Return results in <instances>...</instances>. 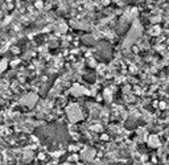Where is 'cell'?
<instances>
[{"mask_svg":"<svg viewBox=\"0 0 169 165\" xmlns=\"http://www.w3.org/2000/svg\"><path fill=\"white\" fill-rule=\"evenodd\" d=\"M68 115H69V118H70L72 122H78V120H81V118H82L81 110L78 108V106H70L69 107Z\"/></svg>","mask_w":169,"mask_h":165,"instance_id":"1","label":"cell"},{"mask_svg":"<svg viewBox=\"0 0 169 165\" xmlns=\"http://www.w3.org/2000/svg\"><path fill=\"white\" fill-rule=\"evenodd\" d=\"M36 100H37V95L28 94L25 98H23V99H21V103L25 104V106H33V104L36 103Z\"/></svg>","mask_w":169,"mask_h":165,"instance_id":"2","label":"cell"},{"mask_svg":"<svg viewBox=\"0 0 169 165\" xmlns=\"http://www.w3.org/2000/svg\"><path fill=\"white\" fill-rule=\"evenodd\" d=\"M157 144H159V141H157V140L155 139V136H152V137H151V140H149V145H152V147H156Z\"/></svg>","mask_w":169,"mask_h":165,"instance_id":"3","label":"cell"},{"mask_svg":"<svg viewBox=\"0 0 169 165\" xmlns=\"http://www.w3.org/2000/svg\"><path fill=\"white\" fill-rule=\"evenodd\" d=\"M5 68H7V61H5V60H3V61H1V64H0V71H3Z\"/></svg>","mask_w":169,"mask_h":165,"instance_id":"4","label":"cell"}]
</instances>
